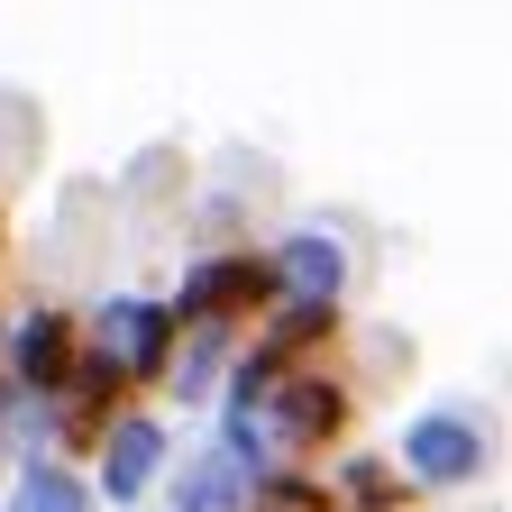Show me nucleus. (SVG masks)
Segmentation results:
<instances>
[{"mask_svg":"<svg viewBox=\"0 0 512 512\" xmlns=\"http://www.w3.org/2000/svg\"><path fill=\"white\" fill-rule=\"evenodd\" d=\"M320 476H330L339 512H412V503H421V485L403 476V458H394V448H366V439H357V448H339Z\"/></svg>","mask_w":512,"mask_h":512,"instance_id":"9","label":"nucleus"},{"mask_svg":"<svg viewBox=\"0 0 512 512\" xmlns=\"http://www.w3.org/2000/svg\"><path fill=\"white\" fill-rule=\"evenodd\" d=\"M256 485H266V476H247L238 458H229V448H183V458H174V476H165V503L174 512H247V494Z\"/></svg>","mask_w":512,"mask_h":512,"instance_id":"10","label":"nucleus"},{"mask_svg":"<svg viewBox=\"0 0 512 512\" xmlns=\"http://www.w3.org/2000/svg\"><path fill=\"white\" fill-rule=\"evenodd\" d=\"M83 339L92 357H110L128 375V394H165V375H174V348H183V320H174V293H147V284H110L83 302Z\"/></svg>","mask_w":512,"mask_h":512,"instance_id":"2","label":"nucleus"},{"mask_svg":"<svg viewBox=\"0 0 512 512\" xmlns=\"http://www.w3.org/2000/svg\"><path fill=\"white\" fill-rule=\"evenodd\" d=\"M0 247H10V211H0Z\"/></svg>","mask_w":512,"mask_h":512,"instance_id":"14","label":"nucleus"},{"mask_svg":"<svg viewBox=\"0 0 512 512\" xmlns=\"http://www.w3.org/2000/svg\"><path fill=\"white\" fill-rule=\"evenodd\" d=\"M247 339L256 330H183V348H174V375H165V394L156 403H174V412H220V394H229V375H238V357H247Z\"/></svg>","mask_w":512,"mask_h":512,"instance_id":"8","label":"nucleus"},{"mask_svg":"<svg viewBox=\"0 0 512 512\" xmlns=\"http://www.w3.org/2000/svg\"><path fill=\"white\" fill-rule=\"evenodd\" d=\"M384 448L403 458V476L421 485V503L467 494V485L494 476V412L485 403H421V412H403V430Z\"/></svg>","mask_w":512,"mask_h":512,"instance_id":"3","label":"nucleus"},{"mask_svg":"<svg viewBox=\"0 0 512 512\" xmlns=\"http://www.w3.org/2000/svg\"><path fill=\"white\" fill-rule=\"evenodd\" d=\"M339 339H348V311H311V302H275L256 320V348L275 366H320V357H339Z\"/></svg>","mask_w":512,"mask_h":512,"instance_id":"11","label":"nucleus"},{"mask_svg":"<svg viewBox=\"0 0 512 512\" xmlns=\"http://www.w3.org/2000/svg\"><path fill=\"white\" fill-rule=\"evenodd\" d=\"M266 256H275V302L348 311V293H357V247H348V229H330V220H284L266 238Z\"/></svg>","mask_w":512,"mask_h":512,"instance_id":"7","label":"nucleus"},{"mask_svg":"<svg viewBox=\"0 0 512 512\" xmlns=\"http://www.w3.org/2000/svg\"><path fill=\"white\" fill-rule=\"evenodd\" d=\"M247 512H339V494H330L320 467H275L266 485L247 494Z\"/></svg>","mask_w":512,"mask_h":512,"instance_id":"13","label":"nucleus"},{"mask_svg":"<svg viewBox=\"0 0 512 512\" xmlns=\"http://www.w3.org/2000/svg\"><path fill=\"white\" fill-rule=\"evenodd\" d=\"M357 421H366V384L348 357H320V366H293L266 403V430H275V458L284 467H330L339 448H357Z\"/></svg>","mask_w":512,"mask_h":512,"instance_id":"1","label":"nucleus"},{"mask_svg":"<svg viewBox=\"0 0 512 512\" xmlns=\"http://www.w3.org/2000/svg\"><path fill=\"white\" fill-rule=\"evenodd\" d=\"M266 311H275V256L256 238L183 256V275H174V320L183 330H256Z\"/></svg>","mask_w":512,"mask_h":512,"instance_id":"4","label":"nucleus"},{"mask_svg":"<svg viewBox=\"0 0 512 512\" xmlns=\"http://www.w3.org/2000/svg\"><path fill=\"white\" fill-rule=\"evenodd\" d=\"M174 421H165V403H128L110 430H101V448H92V494L110 503V512H138L147 494H165V476H174Z\"/></svg>","mask_w":512,"mask_h":512,"instance_id":"5","label":"nucleus"},{"mask_svg":"<svg viewBox=\"0 0 512 512\" xmlns=\"http://www.w3.org/2000/svg\"><path fill=\"white\" fill-rule=\"evenodd\" d=\"M0 512H101V494H92V467H74V458H37V467H10Z\"/></svg>","mask_w":512,"mask_h":512,"instance_id":"12","label":"nucleus"},{"mask_svg":"<svg viewBox=\"0 0 512 512\" xmlns=\"http://www.w3.org/2000/svg\"><path fill=\"white\" fill-rule=\"evenodd\" d=\"M83 311L74 302H19L10 320V394L28 403H64L74 394V375H83Z\"/></svg>","mask_w":512,"mask_h":512,"instance_id":"6","label":"nucleus"}]
</instances>
